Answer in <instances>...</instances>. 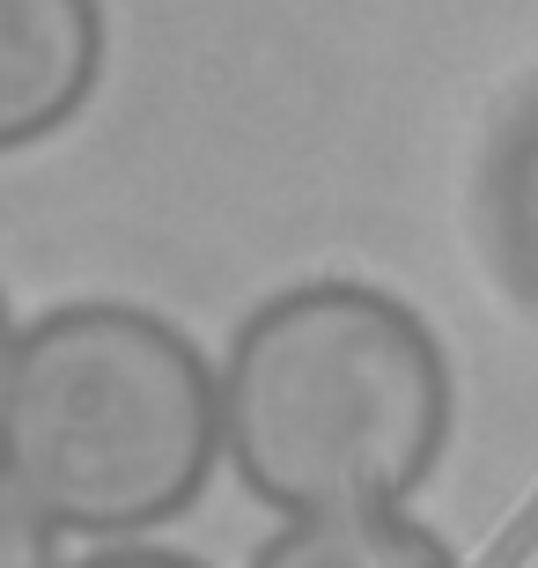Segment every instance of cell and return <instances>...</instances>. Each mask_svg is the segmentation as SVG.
Listing matches in <instances>:
<instances>
[{
  "label": "cell",
  "mask_w": 538,
  "mask_h": 568,
  "mask_svg": "<svg viewBox=\"0 0 538 568\" xmlns=\"http://www.w3.org/2000/svg\"><path fill=\"white\" fill-rule=\"evenodd\" d=\"M222 450L281 517L406 509L450 443V362L428 317L369 281H303L236 325Z\"/></svg>",
  "instance_id": "obj_1"
},
{
  "label": "cell",
  "mask_w": 538,
  "mask_h": 568,
  "mask_svg": "<svg viewBox=\"0 0 538 568\" xmlns=\"http://www.w3.org/2000/svg\"><path fill=\"white\" fill-rule=\"evenodd\" d=\"M222 458L207 355L141 303H67L22 325L0 377V473L52 531L125 539L185 517Z\"/></svg>",
  "instance_id": "obj_2"
},
{
  "label": "cell",
  "mask_w": 538,
  "mask_h": 568,
  "mask_svg": "<svg viewBox=\"0 0 538 568\" xmlns=\"http://www.w3.org/2000/svg\"><path fill=\"white\" fill-rule=\"evenodd\" d=\"M104 0H0V155L38 148L97 97Z\"/></svg>",
  "instance_id": "obj_3"
},
{
  "label": "cell",
  "mask_w": 538,
  "mask_h": 568,
  "mask_svg": "<svg viewBox=\"0 0 538 568\" xmlns=\"http://www.w3.org/2000/svg\"><path fill=\"white\" fill-rule=\"evenodd\" d=\"M479 214H487V252L524 311H538V89H524L509 119L495 126L487 178H479Z\"/></svg>",
  "instance_id": "obj_4"
},
{
  "label": "cell",
  "mask_w": 538,
  "mask_h": 568,
  "mask_svg": "<svg viewBox=\"0 0 538 568\" xmlns=\"http://www.w3.org/2000/svg\"><path fill=\"white\" fill-rule=\"evenodd\" d=\"M251 568H457V554L398 509H347V517H288L251 554Z\"/></svg>",
  "instance_id": "obj_5"
},
{
  "label": "cell",
  "mask_w": 538,
  "mask_h": 568,
  "mask_svg": "<svg viewBox=\"0 0 538 568\" xmlns=\"http://www.w3.org/2000/svg\"><path fill=\"white\" fill-rule=\"evenodd\" d=\"M0 568H60L52 561V525H44L30 495L0 473Z\"/></svg>",
  "instance_id": "obj_6"
},
{
  "label": "cell",
  "mask_w": 538,
  "mask_h": 568,
  "mask_svg": "<svg viewBox=\"0 0 538 568\" xmlns=\"http://www.w3.org/2000/svg\"><path fill=\"white\" fill-rule=\"evenodd\" d=\"M74 568H200L192 554H170V547H104V554H89V561Z\"/></svg>",
  "instance_id": "obj_7"
},
{
  "label": "cell",
  "mask_w": 538,
  "mask_h": 568,
  "mask_svg": "<svg viewBox=\"0 0 538 568\" xmlns=\"http://www.w3.org/2000/svg\"><path fill=\"white\" fill-rule=\"evenodd\" d=\"M8 347H16V325H8V295H0V377H8Z\"/></svg>",
  "instance_id": "obj_8"
}]
</instances>
